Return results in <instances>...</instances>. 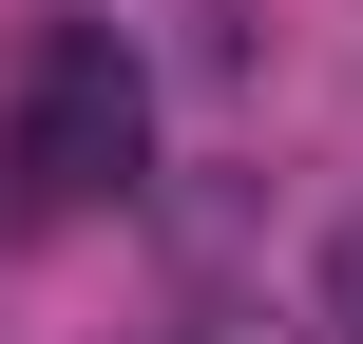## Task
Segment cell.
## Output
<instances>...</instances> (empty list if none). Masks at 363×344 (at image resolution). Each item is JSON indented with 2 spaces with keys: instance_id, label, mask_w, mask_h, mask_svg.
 Segmentation results:
<instances>
[{
  "instance_id": "1",
  "label": "cell",
  "mask_w": 363,
  "mask_h": 344,
  "mask_svg": "<svg viewBox=\"0 0 363 344\" xmlns=\"http://www.w3.org/2000/svg\"><path fill=\"white\" fill-rule=\"evenodd\" d=\"M153 172V77L115 19H38L0 57V230H77Z\"/></svg>"
},
{
  "instance_id": "3",
  "label": "cell",
  "mask_w": 363,
  "mask_h": 344,
  "mask_svg": "<svg viewBox=\"0 0 363 344\" xmlns=\"http://www.w3.org/2000/svg\"><path fill=\"white\" fill-rule=\"evenodd\" d=\"M191 344H287V326H268V306H211V326H191Z\"/></svg>"
},
{
  "instance_id": "2",
  "label": "cell",
  "mask_w": 363,
  "mask_h": 344,
  "mask_svg": "<svg viewBox=\"0 0 363 344\" xmlns=\"http://www.w3.org/2000/svg\"><path fill=\"white\" fill-rule=\"evenodd\" d=\"M325 326L363 344V230H345V249H325Z\"/></svg>"
}]
</instances>
